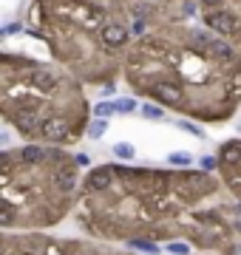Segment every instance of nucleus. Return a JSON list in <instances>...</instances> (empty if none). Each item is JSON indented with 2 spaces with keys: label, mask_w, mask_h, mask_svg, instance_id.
<instances>
[{
  "label": "nucleus",
  "mask_w": 241,
  "mask_h": 255,
  "mask_svg": "<svg viewBox=\"0 0 241 255\" xmlns=\"http://www.w3.org/2000/svg\"><path fill=\"white\" fill-rule=\"evenodd\" d=\"M239 130H241V125H239Z\"/></svg>",
  "instance_id": "f3484780"
},
{
  "label": "nucleus",
  "mask_w": 241,
  "mask_h": 255,
  "mask_svg": "<svg viewBox=\"0 0 241 255\" xmlns=\"http://www.w3.org/2000/svg\"><path fill=\"white\" fill-rule=\"evenodd\" d=\"M128 82L145 91L156 82L173 85L182 108L219 117L241 97V57L230 40L204 28H185L179 40H167L153 28L136 37V46L125 60Z\"/></svg>",
  "instance_id": "f257e3e1"
},
{
  "label": "nucleus",
  "mask_w": 241,
  "mask_h": 255,
  "mask_svg": "<svg viewBox=\"0 0 241 255\" xmlns=\"http://www.w3.org/2000/svg\"><path fill=\"white\" fill-rule=\"evenodd\" d=\"M130 247H133V250H142V253H156V244H153V241H136V238H133Z\"/></svg>",
  "instance_id": "ddd939ff"
},
{
  "label": "nucleus",
  "mask_w": 241,
  "mask_h": 255,
  "mask_svg": "<svg viewBox=\"0 0 241 255\" xmlns=\"http://www.w3.org/2000/svg\"><path fill=\"white\" fill-rule=\"evenodd\" d=\"M105 130H108V122H105V119H91V122H88V136L91 139H102L105 136Z\"/></svg>",
  "instance_id": "0eeeda50"
},
{
  "label": "nucleus",
  "mask_w": 241,
  "mask_h": 255,
  "mask_svg": "<svg viewBox=\"0 0 241 255\" xmlns=\"http://www.w3.org/2000/svg\"><path fill=\"white\" fill-rule=\"evenodd\" d=\"M114 108L120 111V114H130V111H136V102L133 100H117L114 102Z\"/></svg>",
  "instance_id": "f8f14e48"
},
{
  "label": "nucleus",
  "mask_w": 241,
  "mask_h": 255,
  "mask_svg": "<svg viewBox=\"0 0 241 255\" xmlns=\"http://www.w3.org/2000/svg\"><path fill=\"white\" fill-rule=\"evenodd\" d=\"M14 159L20 164H43V162H48V150H43L40 145H23Z\"/></svg>",
  "instance_id": "7ed1b4c3"
},
{
  "label": "nucleus",
  "mask_w": 241,
  "mask_h": 255,
  "mask_svg": "<svg viewBox=\"0 0 241 255\" xmlns=\"http://www.w3.org/2000/svg\"><path fill=\"white\" fill-rule=\"evenodd\" d=\"M202 167H204V170H213L216 159H213V156H202Z\"/></svg>",
  "instance_id": "2eb2a0df"
},
{
  "label": "nucleus",
  "mask_w": 241,
  "mask_h": 255,
  "mask_svg": "<svg viewBox=\"0 0 241 255\" xmlns=\"http://www.w3.org/2000/svg\"><path fill=\"white\" fill-rule=\"evenodd\" d=\"M167 162L179 164V167H187V164H193V156H190V153H170V156H167Z\"/></svg>",
  "instance_id": "9b49d317"
},
{
  "label": "nucleus",
  "mask_w": 241,
  "mask_h": 255,
  "mask_svg": "<svg viewBox=\"0 0 241 255\" xmlns=\"http://www.w3.org/2000/svg\"><path fill=\"white\" fill-rule=\"evenodd\" d=\"M114 153L120 156V159H133V153H136V150H133V145H130V142H117V145H114Z\"/></svg>",
  "instance_id": "6e6552de"
},
{
  "label": "nucleus",
  "mask_w": 241,
  "mask_h": 255,
  "mask_svg": "<svg viewBox=\"0 0 241 255\" xmlns=\"http://www.w3.org/2000/svg\"><path fill=\"white\" fill-rule=\"evenodd\" d=\"M167 250H170L173 255H187V253H190V247H187L185 241H173V244L167 247Z\"/></svg>",
  "instance_id": "4468645a"
},
{
  "label": "nucleus",
  "mask_w": 241,
  "mask_h": 255,
  "mask_svg": "<svg viewBox=\"0 0 241 255\" xmlns=\"http://www.w3.org/2000/svg\"><path fill=\"white\" fill-rule=\"evenodd\" d=\"M54 184L60 187V190H71V187H74V167L65 164V162L60 164V167L54 170Z\"/></svg>",
  "instance_id": "423d86ee"
},
{
  "label": "nucleus",
  "mask_w": 241,
  "mask_h": 255,
  "mask_svg": "<svg viewBox=\"0 0 241 255\" xmlns=\"http://www.w3.org/2000/svg\"><path fill=\"white\" fill-rule=\"evenodd\" d=\"M199 9H202V14H210V11L230 14V17L239 23V37H241V0H199ZM239 37H236V40H239Z\"/></svg>",
  "instance_id": "f03ea898"
},
{
  "label": "nucleus",
  "mask_w": 241,
  "mask_h": 255,
  "mask_svg": "<svg viewBox=\"0 0 241 255\" xmlns=\"http://www.w3.org/2000/svg\"><path fill=\"white\" fill-rule=\"evenodd\" d=\"M114 182V173L108 170V167H97V170H91L88 173V179H85V187L88 190H108Z\"/></svg>",
  "instance_id": "20e7f679"
},
{
  "label": "nucleus",
  "mask_w": 241,
  "mask_h": 255,
  "mask_svg": "<svg viewBox=\"0 0 241 255\" xmlns=\"http://www.w3.org/2000/svg\"><path fill=\"white\" fill-rule=\"evenodd\" d=\"M114 102H97V105H94V117H100V119H105V117H111L114 114Z\"/></svg>",
  "instance_id": "1a4fd4ad"
},
{
  "label": "nucleus",
  "mask_w": 241,
  "mask_h": 255,
  "mask_svg": "<svg viewBox=\"0 0 241 255\" xmlns=\"http://www.w3.org/2000/svg\"><path fill=\"white\" fill-rule=\"evenodd\" d=\"M179 125L185 128V130H190V133H196V136H199V133H202V130H199V128H193V125H190V122H179Z\"/></svg>",
  "instance_id": "dca6fc26"
},
{
  "label": "nucleus",
  "mask_w": 241,
  "mask_h": 255,
  "mask_svg": "<svg viewBox=\"0 0 241 255\" xmlns=\"http://www.w3.org/2000/svg\"><path fill=\"white\" fill-rule=\"evenodd\" d=\"M142 117L162 119V117H165V108H162V105H142Z\"/></svg>",
  "instance_id": "9d476101"
},
{
  "label": "nucleus",
  "mask_w": 241,
  "mask_h": 255,
  "mask_svg": "<svg viewBox=\"0 0 241 255\" xmlns=\"http://www.w3.org/2000/svg\"><path fill=\"white\" fill-rule=\"evenodd\" d=\"M219 159L227 167H239L241 164V142H224L222 150H219Z\"/></svg>",
  "instance_id": "39448f33"
}]
</instances>
